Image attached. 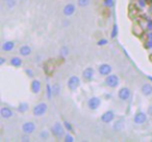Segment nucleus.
Masks as SVG:
<instances>
[{
    "label": "nucleus",
    "instance_id": "f257e3e1",
    "mask_svg": "<svg viewBox=\"0 0 152 142\" xmlns=\"http://www.w3.org/2000/svg\"><path fill=\"white\" fill-rule=\"evenodd\" d=\"M57 67H58V64H57L56 58H49L43 64V71H44L46 76L52 77L54 75L55 71H56Z\"/></svg>",
    "mask_w": 152,
    "mask_h": 142
},
{
    "label": "nucleus",
    "instance_id": "f03ea898",
    "mask_svg": "<svg viewBox=\"0 0 152 142\" xmlns=\"http://www.w3.org/2000/svg\"><path fill=\"white\" fill-rule=\"evenodd\" d=\"M47 109H48V106H47L46 103L42 102V103H39L38 105L34 107V110H32V113H34V116H42L44 115L45 113L47 112Z\"/></svg>",
    "mask_w": 152,
    "mask_h": 142
},
{
    "label": "nucleus",
    "instance_id": "7ed1b4c3",
    "mask_svg": "<svg viewBox=\"0 0 152 142\" xmlns=\"http://www.w3.org/2000/svg\"><path fill=\"white\" fill-rule=\"evenodd\" d=\"M80 85V79L77 76H72L68 80V88L70 91H75Z\"/></svg>",
    "mask_w": 152,
    "mask_h": 142
},
{
    "label": "nucleus",
    "instance_id": "20e7f679",
    "mask_svg": "<svg viewBox=\"0 0 152 142\" xmlns=\"http://www.w3.org/2000/svg\"><path fill=\"white\" fill-rule=\"evenodd\" d=\"M105 83L108 87L116 88L119 85V77L117 75H114V74H110L108 76H106Z\"/></svg>",
    "mask_w": 152,
    "mask_h": 142
},
{
    "label": "nucleus",
    "instance_id": "39448f33",
    "mask_svg": "<svg viewBox=\"0 0 152 142\" xmlns=\"http://www.w3.org/2000/svg\"><path fill=\"white\" fill-rule=\"evenodd\" d=\"M51 131H52V134L56 138H61L65 135V129H64V127L61 125V123H59V122H55L54 125H53Z\"/></svg>",
    "mask_w": 152,
    "mask_h": 142
},
{
    "label": "nucleus",
    "instance_id": "423d86ee",
    "mask_svg": "<svg viewBox=\"0 0 152 142\" xmlns=\"http://www.w3.org/2000/svg\"><path fill=\"white\" fill-rule=\"evenodd\" d=\"M22 130H23V132L25 134L29 135V134L34 133L36 131V123L32 122V121H26L22 125Z\"/></svg>",
    "mask_w": 152,
    "mask_h": 142
},
{
    "label": "nucleus",
    "instance_id": "0eeeda50",
    "mask_svg": "<svg viewBox=\"0 0 152 142\" xmlns=\"http://www.w3.org/2000/svg\"><path fill=\"white\" fill-rule=\"evenodd\" d=\"M94 74H95V72H94V69L91 67H87V69L83 70V80L87 82H90L93 80L94 78Z\"/></svg>",
    "mask_w": 152,
    "mask_h": 142
},
{
    "label": "nucleus",
    "instance_id": "6e6552de",
    "mask_svg": "<svg viewBox=\"0 0 152 142\" xmlns=\"http://www.w3.org/2000/svg\"><path fill=\"white\" fill-rule=\"evenodd\" d=\"M118 96H119V98H120V100H122V101H127L129 98H130L131 91H130V89H129V88H127V87H122L120 90H119Z\"/></svg>",
    "mask_w": 152,
    "mask_h": 142
},
{
    "label": "nucleus",
    "instance_id": "1a4fd4ad",
    "mask_svg": "<svg viewBox=\"0 0 152 142\" xmlns=\"http://www.w3.org/2000/svg\"><path fill=\"white\" fill-rule=\"evenodd\" d=\"M100 104H101V100H100L99 98H97V96H93V98L90 99L89 102H88V106H89V108L91 109V110H96V109H98Z\"/></svg>",
    "mask_w": 152,
    "mask_h": 142
},
{
    "label": "nucleus",
    "instance_id": "9d476101",
    "mask_svg": "<svg viewBox=\"0 0 152 142\" xmlns=\"http://www.w3.org/2000/svg\"><path fill=\"white\" fill-rule=\"evenodd\" d=\"M140 7H137L135 4H129L128 7V17L130 19H134L139 16Z\"/></svg>",
    "mask_w": 152,
    "mask_h": 142
},
{
    "label": "nucleus",
    "instance_id": "9b49d317",
    "mask_svg": "<svg viewBox=\"0 0 152 142\" xmlns=\"http://www.w3.org/2000/svg\"><path fill=\"white\" fill-rule=\"evenodd\" d=\"M98 71H99V74L102 76H108L110 73H112V67L107 63H102V64L99 65L98 67Z\"/></svg>",
    "mask_w": 152,
    "mask_h": 142
},
{
    "label": "nucleus",
    "instance_id": "f8f14e48",
    "mask_svg": "<svg viewBox=\"0 0 152 142\" xmlns=\"http://www.w3.org/2000/svg\"><path fill=\"white\" fill-rule=\"evenodd\" d=\"M30 89H31V92L38 94L40 93L41 89H42V84L39 80H32L31 83H30Z\"/></svg>",
    "mask_w": 152,
    "mask_h": 142
},
{
    "label": "nucleus",
    "instance_id": "ddd939ff",
    "mask_svg": "<svg viewBox=\"0 0 152 142\" xmlns=\"http://www.w3.org/2000/svg\"><path fill=\"white\" fill-rule=\"evenodd\" d=\"M146 120H147V115L144 112H137V114L134 115V117H133V121H134L135 123H137V125H142V123H144Z\"/></svg>",
    "mask_w": 152,
    "mask_h": 142
},
{
    "label": "nucleus",
    "instance_id": "4468645a",
    "mask_svg": "<svg viewBox=\"0 0 152 142\" xmlns=\"http://www.w3.org/2000/svg\"><path fill=\"white\" fill-rule=\"evenodd\" d=\"M114 118H115V114L113 111H106V112H104L103 114L101 115V120L105 123L112 122V121L114 120Z\"/></svg>",
    "mask_w": 152,
    "mask_h": 142
},
{
    "label": "nucleus",
    "instance_id": "2eb2a0df",
    "mask_svg": "<svg viewBox=\"0 0 152 142\" xmlns=\"http://www.w3.org/2000/svg\"><path fill=\"white\" fill-rule=\"evenodd\" d=\"M13 111L11 110V108H7V107H2L0 109V115L3 119H9L13 116Z\"/></svg>",
    "mask_w": 152,
    "mask_h": 142
},
{
    "label": "nucleus",
    "instance_id": "dca6fc26",
    "mask_svg": "<svg viewBox=\"0 0 152 142\" xmlns=\"http://www.w3.org/2000/svg\"><path fill=\"white\" fill-rule=\"evenodd\" d=\"M132 33L134 34L137 38H142L143 36V34H144V30H143V28H142V26L140 25V24H137V23H134L132 25Z\"/></svg>",
    "mask_w": 152,
    "mask_h": 142
},
{
    "label": "nucleus",
    "instance_id": "f3484780",
    "mask_svg": "<svg viewBox=\"0 0 152 142\" xmlns=\"http://www.w3.org/2000/svg\"><path fill=\"white\" fill-rule=\"evenodd\" d=\"M63 13H64V15L67 16V17H70V16H72L74 13H75V5L72 4V3H69V4H67L65 7H64Z\"/></svg>",
    "mask_w": 152,
    "mask_h": 142
},
{
    "label": "nucleus",
    "instance_id": "a211bd4d",
    "mask_svg": "<svg viewBox=\"0 0 152 142\" xmlns=\"http://www.w3.org/2000/svg\"><path fill=\"white\" fill-rule=\"evenodd\" d=\"M141 90H142V93H143L144 96H149L150 94H152V85H151V84H149V83L144 84V85L142 86Z\"/></svg>",
    "mask_w": 152,
    "mask_h": 142
},
{
    "label": "nucleus",
    "instance_id": "6ab92c4d",
    "mask_svg": "<svg viewBox=\"0 0 152 142\" xmlns=\"http://www.w3.org/2000/svg\"><path fill=\"white\" fill-rule=\"evenodd\" d=\"M19 53L22 56H29L31 54V48L28 45H23L21 48L19 49Z\"/></svg>",
    "mask_w": 152,
    "mask_h": 142
},
{
    "label": "nucleus",
    "instance_id": "aec40b11",
    "mask_svg": "<svg viewBox=\"0 0 152 142\" xmlns=\"http://www.w3.org/2000/svg\"><path fill=\"white\" fill-rule=\"evenodd\" d=\"M14 48H15V43L12 42V41L4 42L2 44V50L5 51V52H10V51H12Z\"/></svg>",
    "mask_w": 152,
    "mask_h": 142
},
{
    "label": "nucleus",
    "instance_id": "412c9836",
    "mask_svg": "<svg viewBox=\"0 0 152 142\" xmlns=\"http://www.w3.org/2000/svg\"><path fill=\"white\" fill-rule=\"evenodd\" d=\"M11 64L13 65V67H21L22 65V63H23V61H22V59L20 58V57H17V56H15V57H12V59H11Z\"/></svg>",
    "mask_w": 152,
    "mask_h": 142
},
{
    "label": "nucleus",
    "instance_id": "4be33fe9",
    "mask_svg": "<svg viewBox=\"0 0 152 142\" xmlns=\"http://www.w3.org/2000/svg\"><path fill=\"white\" fill-rule=\"evenodd\" d=\"M110 15H112V12H110V7L104 5V7H102L101 9V16L104 18H110Z\"/></svg>",
    "mask_w": 152,
    "mask_h": 142
},
{
    "label": "nucleus",
    "instance_id": "5701e85b",
    "mask_svg": "<svg viewBox=\"0 0 152 142\" xmlns=\"http://www.w3.org/2000/svg\"><path fill=\"white\" fill-rule=\"evenodd\" d=\"M28 108H29V106H28V104L27 103H20L19 104V106H18V111L19 112H21V113H24V112H26V111L28 110Z\"/></svg>",
    "mask_w": 152,
    "mask_h": 142
},
{
    "label": "nucleus",
    "instance_id": "b1692460",
    "mask_svg": "<svg viewBox=\"0 0 152 142\" xmlns=\"http://www.w3.org/2000/svg\"><path fill=\"white\" fill-rule=\"evenodd\" d=\"M46 90H47V99L48 100H51V98H52V93H53V89L52 87H51L49 84H47L46 85Z\"/></svg>",
    "mask_w": 152,
    "mask_h": 142
},
{
    "label": "nucleus",
    "instance_id": "393cba45",
    "mask_svg": "<svg viewBox=\"0 0 152 142\" xmlns=\"http://www.w3.org/2000/svg\"><path fill=\"white\" fill-rule=\"evenodd\" d=\"M91 0H78V5L80 7H86L90 4Z\"/></svg>",
    "mask_w": 152,
    "mask_h": 142
},
{
    "label": "nucleus",
    "instance_id": "a878e982",
    "mask_svg": "<svg viewBox=\"0 0 152 142\" xmlns=\"http://www.w3.org/2000/svg\"><path fill=\"white\" fill-rule=\"evenodd\" d=\"M16 5V1L15 0H7V7L9 9H13Z\"/></svg>",
    "mask_w": 152,
    "mask_h": 142
},
{
    "label": "nucleus",
    "instance_id": "bb28decb",
    "mask_svg": "<svg viewBox=\"0 0 152 142\" xmlns=\"http://www.w3.org/2000/svg\"><path fill=\"white\" fill-rule=\"evenodd\" d=\"M117 32H118V26L115 24L114 27H113V31H112V34H110V36H112L113 38H116V36H117Z\"/></svg>",
    "mask_w": 152,
    "mask_h": 142
},
{
    "label": "nucleus",
    "instance_id": "cd10ccee",
    "mask_svg": "<svg viewBox=\"0 0 152 142\" xmlns=\"http://www.w3.org/2000/svg\"><path fill=\"white\" fill-rule=\"evenodd\" d=\"M102 1H103L104 5H106V7H110V9H112L113 5H114V1H113V0H102Z\"/></svg>",
    "mask_w": 152,
    "mask_h": 142
},
{
    "label": "nucleus",
    "instance_id": "c85d7f7f",
    "mask_svg": "<svg viewBox=\"0 0 152 142\" xmlns=\"http://www.w3.org/2000/svg\"><path fill=\"white\" fill-rule=\"evenodd\" d=\"M52 89H53V93H54L55 96H57V94L59 93V85L58 84H54L53 87H52Z\"/></svg>",
    "mask_w": 152,
    "mask_h": 142
},
{
    "label": "nucleus",
    "instance_id": "c756f323",
    "mask_svg": "<svg viewBox=\"0 0 152 142\" xmlns=\"http://www.w3.org/2000/svg\"><path fill=\"white\" fill-rule=\"evenodd\" d=\"M65 141H67V142H74V137L72 135H70V134H67V135L65 136Z\"/></svg>",
    "mask_w": 152,
    "mask_h": 142
},
{
    "label": "nucleus",
    "instance_id": "7c9ffc66",
    "mask_svg": "<svg viewBox=\"0 0 152 142\" xmlns=\"http://www.w3.org/2000/svg\"><path fill=\"white\" fill-rule=\"evenodd\" d=\"M48 136H49V134L47 131H43V132H41V134H40V137L42 138V139H47Z\"/></svg>",
    "mask_w": 152,
    "mask_h": 142
},
{
    "label": "nucleus",
    "instance_id": "2f4dec72",
    "mask_svg": "<svg viewBox=\"0 0 152 142\" xmlns=\"http://www.w3.org/2000/svg\"><path fill=\"white\" fill-rule=\"evenodd\" d=\"M68 53H69L68 49L66 48V47H63V48H61V54L65 57V56H67V55H68Z\"/></svg>",
    "mask_w": 152,
    "mask_h": 142
},
{
    "label": "nucleus",
    "instance_id": "473e14b6",
    "mask_svg": "<svg viewBox=\"0 0 152 142\" xmlns=\"http://www.w3.org/2000/svg\"><path fill=\"white\" fill-rule=\"evenodd\" d=\"M121 123H122V121H117L116 123H115V127H114V129L115 130H121L122 129V125H121Z\"/></svg>",
    "mask_w": 152,
    "mask_h": 142
},
{
    "label": "nucleus",
    "instance_id": "72a5a7b5",
    "mask_svg": "<svg viewBox=\"0 0 152 142\" xmlns=\"http://www.w3.org/2000/svg\"><path fill=\"white\" fill-rule=\"evenodd\" d=\"M97 44H98V46H104V45L107 44V40L102 38V40H99V42H98Z\"/></svg>",
    "mask_w": 152,
    "mask_h": 142
},
{
    "label": "nucleus",
    "instance_id": "f704fd0d",
    "mask_svg": "<svg viewBox=\"0 0 152 142\" xmlns=\"http://www.w3.org/2000/svg\"><path fill=\"white\" fill-rule=\"evenodd\" d=\"M64 125H65V128L68 130V131H70V132H71L72 130H73V129H72V125H70V123L68 122V121H65V122H64Z\"/></svg>",
    "mask_w": 152,
    "mask_h": 142
},
{
    "label": "nucleus",
    "instance_id": "c9c22d12",
    "mask_svg": "<svg viewBox=\"0 0 152 142\" xmlns=\"http://www.w3.org/2000/svg\"><path fill=\"white\" fill-rule=\"evenodd\" d=\"M5 62V59L4 57H0V65H3Z\"/></svg>",
    "mask_w": 152,
    "mask_h": 142
},
{
    "label": "nucleus",
    "instance_id": "e433bc0d",
    "mask_svg": "<svg viewBox=\"0 0 152 142\" xmlns=\"http://www.w3.org/2000/svg\"><path fill=\"white\" fill-rule=\"evenodd\" d=\"M140 5H142V7H145V5H146V0H140Z\"/></svg>",
    "mask_w": 152,
    "mask_h": 142
},
{
    "label": "nucleus",
    "instance_id": "4c0bfd02",
    "mask_svg": "<svg viewBox=\"0 0 152 142\" xmlns=\"http://www.w3.org/2000/svg\"><path fill=\"white\" fill-rule=\"evenodd\" d=\"M26 73L29 74V75H28V76H29V77H32V76H34V73H32V72L30 71V70H26Z\"/></svg>",
    "mask_w": 152,
    "mask_h": 142
},
{
    "label": "nucleus",
    "instance_id": "58836bf2",
    "mask_svg": "<svg viewBox=\"0 0 152 142\" xmlns=\"http://www.w3.org/2000/svg\"><path fill=\"white\" fill-rule=\"evenodd\" d=\"M21 139H22V141H29V138L25 137V136H23V137H22Z\"/></svg>",
    "mask_w": 152,
    "mask_h": 142
},
{
    "label": "nucleus",
    "instance_id": "ea45409f",
    "mask_svg": "<svg viewBox=\"0 0 152 142\" xmlns=\"http://www.w3.org/2000/svg\"><path fill=\"white\" fill-rule=\"evenodd\" d=\"M148 112H149V114H150V115H152V107H150L149 110H148Z\"/></svg>",
    "mask_w": 152,
    "mask_h": 142
},
{
    "label": "nucleus",
    "instance_id": "a19ab883",
    "mask_svg": "<svg viewBox=\"0 0 152 142\" xmlns=\"http://www.w3.org/2000/svg\"><path fill=\"white\" fill-rule=\"evenodd\" d=\"M148 79H149L150 81H152V77H150V76H148Z\"/></svg>",
    "mask_w": 152,
    "mask_h": 142
},
{
    "label": "nucleus",
    "instance_id": "79ce46f5",
    "mask_svg": "<svg viewBox=\"0 0 152 142\" xmlns=\"http://www.w3.org/2000/svg\"><path fill=\"white\" fill-rule=\"evenodd\" d=\"M150 57H151V59H152V55H151V56H150Z\"/></svg>",
    "mask_w": 152,
    "mask_h": 142
},
{
    "label": "nucleus",
    "instance_id": "37998d69",
    "mask_svg": "<svg viewBox=\"0 0 152 142\" xmlns=\"http://www.w3.org/2000/svg\"><path fill=\"white\" fill-rule=\"evenodd\" d=\"M5 1H7V0H5Z\"/></svg>",
    "mask_w": 152,
    "mask_h": 142
}]
</instances>
